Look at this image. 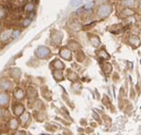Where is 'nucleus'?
<instances>
[{"label":"nucleus","instance_id":"obj_5","mask_svg":"<svg viewBox=\"0 0 141 135\" xmlns=\"http://www.w3.org/2000/svg\"><path fill=\"white\" fill-rule=\"evenodd\" d=\"M11 30H5L1 33V36H0V39L2 41H6L8 38H10V36H11Z\"/></svg>","mask_w":141,"mask_h":135},{"label":"nucleus","instance_id":"obj_7","mask_svg":"<svg viewBox=\"0 0 141 135\" xmlns=\"http://www.w3.org/2000/svg\"><path fill=\"white\" fill-rule=\"evenodd\" d=\"M18 126V122L15 119H10V129H16Z\"/></svg>","mask_w":141,"mask_h":135},{"label":"nucleus","instance_id":"obj_12","mask_svg":"<svg viewBox=\"0 0 141 135\" xmlns=\"http://www.w3.org/2000/svg\"><path fill=\"white\" fill-rule=\"evenodd\" d=\"M14 135H25V132H23V131H18V132L14 133Z\"/></svg>","mask_w":141,"mask_h":135},{"label":"nucleus","instance_id":"obj_13","mask_svg":"<svg viewBox=\"0 0 141 135\" xmlns=\"http://www.w3.org/2000/svg\"><path fill=\"white\" fill-rule=\"evenodd\" d=\"M30 22V19H27V20H26V22L24 23V26H27V25H28V24H29Z\"/></svg>","mask_w":141,"mask_h":135},{"label":"nucleus","instance_id":"obj_2","mask_svg":"<svg viewBox=\"0 0 141 135\" xmlns=\"http://www.w3.org/2000/svg\"><path fill=\"white\" fill-rule=\"evenodd\" d=\"M12 87V85H11V82H10L9 80H3V81H1V83H0V87L3 89V90H9Z\"/></svg>","mask_w":141,"mask_h":135},{"label":"nucleus","instance_id":"obj_4","mask_svg":"<svg viewBox=\"0 0 141 135\" xmlns=\"http://www.w3.org/2000/svg\"><path fill=\"white\" fill-rule=\"evenodd\" d=\"M13 113L15 114V115L19 116L21 115L22 113H23V110H24V106H22L21 104H16L15 106H13Z\"/></svg>","mask_w":141,"mask_h":135},{"label":"nucleus","instance_id":"obj_14","mask_svg":"<svg viewBox=\"0 0 141 135\" xmlns=\"http://www.w3.org/2000/svg\"><path fill=\"white\" fill-rule=\"evenodd\" d=\"M2 116H3V110H2V108L0 107V119L2 118Z\"/></svg>","mask_w":141,"mask_h":135},{"label":"nucleus","instance_id":"obj_8","mask_svg":"<svg viewBox=\"0 0 141 135\" xmlns=\"http://www.w3.org/2000/svg\"><path fill=\"white\" fill-rule=\"evenodd\" d=\"M28 119H29V113H25L24 115L21 117V122H22V124H25V123L28 121Z\"/></svg>","mask_w":141,"mask_h":135},{"label":"nucleus","instance_id":"obj_15","mask_svg":"<svg viewBox=\"0 0 141 135\" xmlns=\"http://www.w3.org/2000/svg\"><path fill=\"white\" fill-rule=\"evenodd\" d=\"M3 14H4V12H3V10L0 9V18H2V16H3Z\"/></svg>","mask_w":141,"mask_h":135},{"label":"nucleus","instance_id":"obj_6","mask_svg":"<svg viewBox=\"0 0 141 135\" xmlns=\"http://www.w3.org/2000/svg\"><path fill=\"white\" fill-rule=\"evenodd\" d=\"M14 96L16 99H22L23 97H24V92H23V90L20 89V88H16L15 90H14Z\"/></svg>","mask_w":141,"mask_h":135},{"label":"nucleus","instance_id":"obj_10","mask_svg":"<svg viewBox=\"0 0 141 135\" xmlns=\"http://www.w3.org/2000/svg\"><path fill=\"white\" fill-rule=\"evenodd\" d=\"M19 33H20V32H19L18 30H16V31H14V32H13V34H12L11 36H12V37H17V35H18Z\"/></svg>","mask_w":141,"mask_h":135},{"label":"nucleus","instance_id":"obj_9","mask_svg":"<svg viewBox=\"0 0 141 135\" xmlns=\"http://www.w3.org/2000/svg\"><path fill=\"white\" fill-rule=\"evenodd\" d=\"M82 2V0H72L71 1V6L72 7H76V6H79Z\"/></svg>","mask_w":141,"mask_h":135},{"label":"nucleus","instance_id":"obj_16","mask_svg":"<svg viewBox=\"0 0 141 135\" xmlns=\"http://www.w3.org/2000/svg\"><path fill=\"white\" fill-rule=\"evenodd\" d=\"M0 135H8V133H1Z\"/></svg>","mask_w":141,"mask_h":135},{"label":"nucleus","instance_id":"obj_11","mask_svg":"<svg viewBox=\"0 0 141 135\" xmlns=\"http://www.w3.org/2000/svg\"><path fill=\"white\" fill-rule=\"evenodd\" d=\"M92 5H93V3H89V4H87V5H86V7H85V8H86V9H90Z\"/></svg>","mask_w":141,"mask_h":135},{"label":"nucleus","instance_id":"obj_1","mask_svg":"<svg viewBox=\"0 0 141 135\" xmlns=\"http://www.w3.org/2000/svg\"><path fill=\"white\" fill-rule=\"evenodd\" d=\"M10 102V96L6 92H0V106H7Z\"/></svg>","mask_w":141,"mask_h":135},{"label":"nucleus","instance_id":"obj_3","mask_svg":"<svg viewBox=\"0 0 141 135\" xmlns=\"http://www.w3.org/2000/svg\"><path fill=\"white\" fill-rule=\"evenodd\" d=\"M49 53H50L49 49L47 48H43V47L39 48L37 49V51H36V54H37L38 57H45V56H47Z\"/></svg>","mask_w":141,"mask_h":135},{"label":"nucleus","instance_id":"obj_17","mask_svg":"<svg viewBox=\"0 0 141 135\" xmlns=\"http://www.w3.org/2000/svg\"><path fill=\"white\" fill-rule=\"evenodd\" d=\"M87 1H89V0H87Z\"/></svg>","mask_w":141,"mask_h":135}]
</instances>
